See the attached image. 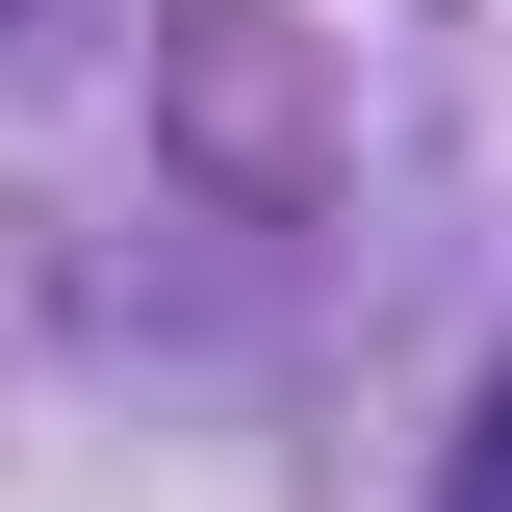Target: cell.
Here are the masks:
<instances>
[{
    "instance_id": "6da1fadb",
    "label": "cell",
    "mask_w": 512,
    "mask_h": 512,
    "mask_svg": "<svg viewBox=\"0 0 512 512\" xmlns=\"http://www.w3.org/2000/svg\"><path fill=\"white\" fill-rule=\"evenodd\" d=\"M436 512H512V359H487V410H461V487Z\"/></svg>"
}]
</instances>
